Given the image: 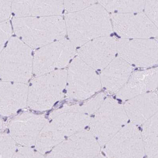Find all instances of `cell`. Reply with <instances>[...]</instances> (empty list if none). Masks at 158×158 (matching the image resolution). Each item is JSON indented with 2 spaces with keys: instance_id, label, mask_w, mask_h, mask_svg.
Masks as SVG:
<instances>
[{
  "instance_id": "obj_20",
  "label": "cell",
  "mask_w": 158,
  "mask_h": 158,
  "mask_svg": "<svg viewBox=\"0 0 158 158\" xmlns=\"http://www.w3.org/2000/svg\"><path fill=\"white\" fill-rule=\"evenodd\" d=\"M1 48L4 46L6 42L8 41L11 36L12 27L9 20L3 21L1 23Z\"/></svg>"
},
{
  "instance_id": "obj_18",
  "label": "cell",
  "mask_w": 158,
  "mask_h": 158,
  "mask_svg": "<svg viewBox=\"0 0 158 158\" xmlns=\"http://www.w3.org/2000/svg\"><path fill=\"white\" fill-rule=\"evenodd\" d=\"M97 0H63L64 9L68 13L81 10L96 4Z\"/></svg>"
},
{
  "instance_id": "obj_15",
  "label": "cell",
  "mask_w": 158,
  "mask_h": 158,
  "mask_svg": "<svg viewBox=\"0 0 158 158\" xmlns=\"http://www.w3.org/2000/svg\"><path fill=\"white\" fill-rule=\"evenodd\" d=\"M99 153L98 144L89 132H79L72 138L68 146V154L73 157H94Z\"/></svg>"
},
{
  "instance_id": "obj_11",
  "label": "cell",
  "mask_w": 158,
  "mask_h": 158,
  "mask_svg": "<svg viewBox=\"0 0 158 158\" xmlns=\"http://www.w3.org/2000/svg\"><path fill=\"white\" fill-rule=\"evenodd\" d=\"M158 87V67L132 73L116 97L126 101L146 93L153 92Z\"/></svg>"
},
{
  "instance_id": "obj_21",
  "label": "cell",
  "mask_w": 158,
  "mask_h": 158,
  "mask_svg": "<svg viewBox=\"0 0 158 158\" xmlns=\"http://www.w3.org/2000/svg\"><path fill=\"white\" fill-rule=\"evenodd\" d=\"M12 12V0H1V22L8 20Z\"/></svg>"
},
{
  "instance_id": "obj_17",
  "label": "cell",
  "mask_w": 158,
  "mask_h": 158,
  "mask_svg": "<svg viewBox=\"0 0 158 158\" xmlns=\"http://www.w3.org/2000/svg\"><path fill=\"white\" fill-rule=\"evenodd\" d=\"M109 13H128L143 12L146 0H97Z\"/></svg>"
},
{
  "instance_id": "obj_3",
  "label": "cell",
  "mask_w": 158,
  "mask_h": 158,
  "mask_svg": "<svg viewBox=\"0 0 158 158\" xmlns=\"http://www.w3.org/2000/svg\"><path fill=\"white\" fill-rule=\"evenodd\" d=\"M31 72V51L19 38L13 37L1 56V74L7 80L26 81Z\"/></svg>"
},
{
  "instance_id": "obj_7",
  "label": "cell",
  "mask_w": 158,
  "mask_h": 158,
  "mask_svg": "<svg viewBox=\"0 0 158 158\" xmlns=\"http://www.w3.org/2000/svg\"><path fill=\"white\" fill-rule=\"evenodd\" d=\"M105 152L111 158H143L146 156L141 132L137 125H125L107 142Z\"/></svg>"
},
{
  "instance_id": "obj_2",
  "label": "cell",
  "mask_w": 158,
  "mask_h": 158,
  "mask_svg": "<svg viewBox=\"0 0 158 158\" xmlns=\"http://www.w3.org/2000/svg\"><path fill=\"white\" fill-rule=\"evenodd\" d=\"M12 25L19 38L34 48L43 47L63 39L67 34L65 21L61 15L15 16Z\"/></svg>"
},
{
  "instance_id": "obj_13",
  "label": "cell",
  "mask_w": 158,
  "mask_h": 158,
  "mask_svg": "<svg viewBox=\"0 0 158 158\" xmlns=\"http://www.w3.org/2000/svg\"><path fill=\"white\" fill-rule=\"evenodd\" d=\"M63 0H12V13L16 17L61 15Z\"/></svg>"
},
{
  "instance_id": "obj_8",
  "label": "cell",
  "mask_w": 158,
  "mask_h": 158,
  "mask_svg": "<svg viewBox=\"0 0 158 158\" xmlns=\"http://www.w3.org/2000/svg\"><path fill=\"white\" fill-rule=\"evenodd\" d=\"M100 88L101 80L94 69L79 57L73 60L68 75L70 95L75 98L85 99L98 92Z\"/></svg>"
},
{
  "instance_id": "obj_5",
  "label": "cell",
  "mask_w": 158,
  "mask_h": 158,
  "mask_svg": "<svg viewBox=\"0 0 158 158\" xmlns=\"http://www.w3.org/2000/svg\"><path fill=\"white\" fill-rule=\"evenodd\" d=\"M117 52L132 66L149 68L158 65V43L152 38L119 39Z\"/></svg>"
},
{
  "instance_id": "obj_19",
  "label": "cell",
  "mask_w": 158,
  "mask_h": 158,
  "mask_svg": "<svg viewBox=\"0 0 158 158\" xmlns=\"http://www.w3.org/2000/svg\"><path fill=\"white\" fill-rule=\"evenodd\" d=\"M144 11L158 28V0H146Z\"/></svg>"
},
{
  "instance_id": "obj_12",
  "label": "cell",
  "mask_w": 158,
  "mask_h": 158,
  "mask_svg": "<svg viewBox=\"0 0 158 158\" xmlns=\"http://www.w3.org/2000/svg\"><path fill=\"white\" fill-rule=\"evenodd\" d=\"M128 120L136 125H143L158 111V97L154 92L139 95L124 105Z\"/></svg>"
},
{
  "instance_id": "obj_14",
  "label": "cell",
  "mask_w": 158,
  "mask_h": 158,
  "mask_svg": "<svg viewBox=\"0 0 158 158\" xmlns=\"http://www.w3.org/2000/svg\"><path fill=\"white\" fill-rule=\"evenodd\" d=\"M132 73V66L118 56L103 69L101 82L109 93L117 94L126 83Z\"/></svg>"
},
{
  "instance_id": "obj_4",
  "label": "cell",
  "mask_w": 158,
  "mask_h": 158,
  "mask_svg": "<svg viewBox=\"0 0 158 158\" xmlns=\"http://www.w3.org/2000/svg\"><path fill=\"white\" fill-rule=\"evenodd\" d=\"M128 120L124 105L109 98L103 102L93 119L92 130L100 143L105 144L127 124Z\"/></svg>"
},
{
  "instance_id": "obj_10",
  "label": "cell",
  "mask_w": 158,
  "mask_h": 158,
  "mask_svg": "<svg viewBox=\"0 0 158 158\" xmlns=\"http://www.w3.org/2000/svg\"><path fill=\"white\" fill-rule=\"evenodd\" d=\"M117 41L110 36L92 40L80 46L78 57L93 69H104L118 54Z\"/></svg>"
},
{
  "instance_id": "obj_6",
  "label": "cell",
  "mask_w": 158,
  "mask_h": 158,
  "mask_svg": "<svg viewBox=\"0 0 158 158\" xmlns=\"http://www.w3.org/2000/svg\"><path fill=\"white\" fill-rule=\"evenodd\" d=\"M113 30L121 39H150L158 35V28L143 12L110 14Z\"/></svg>"
},
{
  "instance_id": "obj_9",
  "label": "cell",
  "mask_w": 158,
  "mask_h": 158,
  "mask_svg": "<svg viewBox=\"0 0 158 158\" xmlns=\"http://www.w3.org/2000/svg\"><path fill=\"white\" fill-rule=\"evenodd\" d=\"M75 47L65 38L43 46L35 55V73L42 74L66 65L74 56Z\"/></svg>"
},
{
  "instance_id": "obj_16",
  "label": "cell",
  "mask_w": 158,
  "mask_h": 158,
  "mask_svg": "<svg viewBox=\"0 0 158 158\" xmlns=\"http://www.w3.org/2000/svg\"><path fill=\"white\" fill-rule=\"evenodd\" d=\"M141 134L146 155L158 157V111L143 124Z\"/></svg>"
},
{
  "instance_id": "obj_1",
  "label": "cell",
  "mask_w": 158,
  "mask_h": 158,
  "mask_svg": "<svg viewBox=\"0 0 158 158\" xmlns=\"http://www.w3.org/2000/svg\"><path fill=\"white\" fill-rule=\"evenodd\" d=\"M64 19L69 40L75 46H81L96 38L110 36L114 30L110 15L99 4L68 13Z\"/></svg>"
},
{
  "instance_id": "obj_23",
  "label": "cell",
  "mask_w": 158,
  "mask_h": 158,
  "mask_svg": "<svg viewBox=\"0 0 158 158\" xmlns=\"http://www.w3.org/2000/svg\"><path fill=\"white\" fill-rule=\"evenodd\" d=\"M156 38H157V41H158V35H157V37H156Z\"/></svg>"
},
{
  "instance_id": "obj_22",
  "label": "cell",
  "mask_w": 158,
  "mask_h": 158,
  "mask_svg": "<svg viewBox=\"0 0 158 158\" xmlns=\"http://www.w3.org/2000/svg\"><path fill=\"white\" fill-rule=\"evenodd\" d=\"M156 94H157V95H158V87L157 89V93H156Z\"/></svg>"
}]
</instances>
